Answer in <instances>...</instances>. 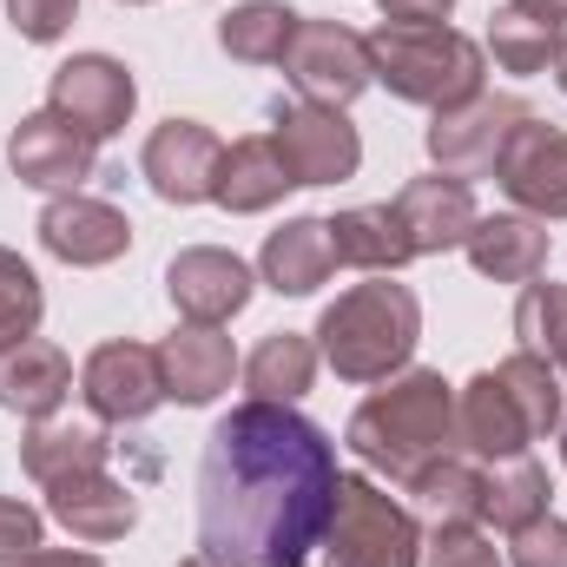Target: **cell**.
<instances>
[{"label":"cell","instance_id":"6da1fadb","mask_svg":"<svg viewBox=\"0 0 567 567\" xmlns=\"http://www.w3.org/2000/svg\"><path fill=\"white\" fill-rule=\"evenodd\" d=\"M337 502V449L290 403H238L198 455V555L218 567H303Z\"/></svg>","mask_w":567,"mask_h":567},{"label":"cell","instance_id":"7a4b0ae2","mask_svg":"<svg viewBox=\"0 0 567 567\" xmlns=\"http://www.w3.org/2000/svg\"><path fill=\"white\" fill-rule=\"evenodd\" d=\"M350 455L390 482H416L435 455L455 449V383H442V370H403L390 377L377 396L357 403V416L343 429Z\"/></svg>","mask_w":567,"mask_h":567},{"label":"cell","instance_id":"3957f363","mask_svg":"<svg viewBox=\"0 0 567 567\" xmlns=\"http://www.w3.org/2000/svg\"><path fill=\"white\" fill-rule=\"evenodd\" d=\"M423 337V303L416 290L396 278H370L343 290L323 317H317V357L343 377V383H390L410 370Z\"/></svg>","mask_w":567,"mask_h":567},{"label":"cell","instance_id":"277c9868","mask_svg":"<svg viewBox=\"0 0 567 567\" xmlns=\"http://www.w3.org/2000/svg\"><path fill=\"white\" fill-rule=\"evenodd\" d=\"M370 40V73L377 86H390L396 100L429 106V113H449L462 100L482 93V73H488V53L482 40L455 33V27H403V20H383Z\"/></svg>","mask_w":567,"mask_h":567},{"label":"cell","instance_id":"5b68a950","mask_svg":"<svg viewBox=\"0 0 567 567\" xmlns=\"http://www.w3.org/2000/svg\"><path fill=\"white\" fill-rule=\"evenodd\" d=\"M323 561L330 567H423V528L370 475H337Z\"/></svg>","mask_w":567,"mask_h":567},{"label":"cell","instance_id":"8992f818","mask_svg":"<svg viewBox=\"0 0 567 567\" xmlns=\"http://www.w3.org/2000/svg\"><path fill=\"white\" fill-rule=\"evenodd\" d=\"M284 80L297 86V100H310V106H350L363 86H377V73H370V40L357 33V27H343V20H297V33H290V47H284Z\"/></svg>","mask_w":567,"mask_h":567},{"label":"cell","instance_id":"52a82bcc","mask_svg":"<svg viewBox=\"0 0 567 567\" xmlns=\"http://www.w3.org/2000/svg\"><path fill=\"white\" fill-rule=\"evenodd\" d=\"M528 100L522 93H475L449 113L429 120V158L435 172H455V178H488L502 145L515 140V126H528Z\"/></svg>","mask_w":567,"mask_h":567},{"label":"cell","instance_id":"ba28073f","mask_svg":"<svg viewBox=\"0 0 567 567\" xmlns=\"http://www.w3.org/2000/svg\"><path fill=\"white\" fill-rule=\"evenodd\" d=\"M271 140L297 185H343L363 165V140L337 106H310V100H278L271 106Z\"/></svg>","mask_w":567,"mask_h":567},{"label":"cell","instance_id":"9c48e42d","mask_svg":"<svg viewBox=\"0 0 567 567\" xmlns=\"http://www.w3.org/2000/svg\"><path fill=\"white\" fill-rule=\"evenodd\" d=\"M47 106L100 145V140H113V133H126V120L140 106V86H133L126 60H113V53H73L66 66H53Z\"/></svg>","mask_w":567,"mask_h":567},{"label":"cell","instance_id":"30bf717a","mask_svg":"<svg viewBox=\"0 0 567 567\" xmlns=\"http://www.w3.org/2000/svg\"><path fill=\"white\" fill-rule=\"evenodd\" d=\"M80 396L100 423H145L165 403V370L158 350L140 337H113L80 363Z\"/></svg>","mask_w":567,"mask_h":567},{"label":"cell","instance_id":"8fae6325","mask_svg":"<svg viewBox=\"0 0 567 567\" xmlns=\"http://www.w3.org/2000/svg\"><path fill=\"white\" fill-rule=\"evenodd\" d=\"M218 165H225V140L205 120H165V126H152V140L140 152L145 185L165 205H205V198H218Z\"/></svg>","mask_w":567,"mask_h":567},{"label":"cell","instance_id":"7c38bea8","mask_svg":"<svg viewBox=\"0 0 567 567\" xmlns=\"http://www.w3.org/2000/svg\"><path fill=\"white\" fill-rule=\"evenodd\" d=\"M495 178L515 198V212H528L542 225L567 218V133L548 126V120L515 126V140L502 145V158H495Z\"/></svg>","mask_w":567,"mask_h":567},{"label":"cell","instance_id":"4fadbf2b","mask_svg":"<svg viewBox=\"0 0 567 567\" xmlns=\"http://www.w3.org/2000/svg\"><path fill=\"white\" fill-rule=\"evenodd\" d=\"M40 245L73 265V271H100L113 258L133 251V218L106 198H86V192H60L47 212H40Z\"/></svg>","mask_w":567,"mask_h":567},{"label":"cell","instance_id":"5bb4252c","mask_svg":"<svg viewBox=\"0 0 567 567\" xmlns=\"http://www.w3.org/2000/svg\"><path fill=\"white\" fill-rule=\"evenodd\" d=\"M7 165H13L20 185L60 198V192H80V185L93 178V140H86L80 126H66L53 106H40V113H27V120L13 126Z\"/></svg>","mask_w":567,"mask_h":567},{"label":"cell","instance_id":"9a60e30c","mask_svg":"<svg viewBox=\"0 0 567 567\" xmlns=\"http://www.w3.org/2000/svg\"><path fill=\"white\" fill-rule=\"evenodd\" d=\"M251 265L238 258V251H218V245H192V251H178L172 265H165V297H172V310L185 317V323H225V317H238L245 303H251Z\"/></svg>","mask_w":567,"mask_h":567},{"label":"cell","instance_id":"2e32d148","mask_svg":"<svg viewBox=\"0 0 567 567\" xmlns=\"http://www.w3.org/2000/svg\"><path fill=\"white\" fill-rule=\"evenodd\" d=\"M396 218L416 245V258H435V251H462L482 205H475V185L455 178V172H429V178H410L396 192Z\"/></svg>","mask_w":567,"mask_h":567},{"label":"cell","instance_id":"e0dca14e","mask_svg":"<svg viewBox=\"0 0 567 567\" xmlns=\"http://www.w3.org/2000/svg\"><path fill=\"white\" fill-rule=\"evenodd\" d=\"M47 515L73 542H126L140 522V495L126 482H113L106 468H80V475L47 482Z\"/></svg>","mask_w":567,"mask_h":567},{"label":"cell","instance_id":"ac0fdd59","mask_svg":"<svg viewBox=\"0 0 567 567\" xmlns=\"http://www.w3.org/2000/svg\"><path fill=\"white\" fill-rule=\"evenodd\" d=\"M158 370H165V403H185V410H205L231 390L238 377V350L231 337H218L212 323H185L158 343Z\"/></svg>","mask_w":567,"mask_h":567},{"label":"cell","instance_id":"d6986e66","mask_svg":"<svg viewBox=\"0 0 567 567\" xmlns=\"http://www.w3.org/2000/svg\"><path fill=\"white\" fill-rule=\"evenodd\" d=\"M528 442H535V435H528L515 396L502 390L495 370H482V377H468V383L455 390V449H462V455H475V462H508V455H528Z\"/></svg>","mask_w":567,"mask_h":567},{"label":"cell","instance_id":"ffe728a7","mask_svg":"<svg viewBox=\"0 0 567 567\" xmlns=\"http://www.w3.org/2000/svg\"><path fill=\"white\" fill-rule=\"evenodd\" d=\"M73 396V363L60 343L47 337H20L0 350V410L27 416V423H47L60 416V403Z\"/></svg>","mask_w":567,"mask_h":567},{"label":"cell","instance_id":"44dd1931","mask_svg":"<svg viewBox=\"0 0 567 567\" xmlns=\"http://www.w3.org/2000/svg\"><path fill=\"white\" fill-rule=\"evenodd\" d=\"M462 251H468V265L482 278H495V284H535L548 271V231L528 212H488V218H475V231H468Z\"/></svg>","mask_w":567,"mask_h":567},{"label":"cell","instance_id":"7402d4cb","mask_svg":"<svg viewBox=\"0 0 567 567\" xmlns=\"http://www.w3.org/2000/svg\"><path fill=\"white\" fill-rule=\"evenodd\" d=\"M323 225H330L337 265H357V271H370V278H390V271H403V265L416 258V245H410L396 205H350V212H337V218H323Z\"/></svg>","mask_w":567,"mask_h":567},{"label":"cell","instance_id":"603a6c76","mask_svg":"<svg viewBox=\"0 0 567 567\" xmlns=\"http://www.w3.org/2000/svg\"><path fill=\"white\" fill-rule=\"evenodd\" d=\"M330 271H337V251H330V225L323 218H290L258 251V278L278 297H310L317 284H330Z\"/></svg>","mask_w":567,"mask_h":567},{"label":"cell","instance_id":"cb8c5ba5","mask_svg":"<svg viewBox=\"0 0 567 567\" xmlns=\"http://www.w3.org/2000/svg\"><path fill=\"white\" fill-rule=\"evenodd\" d=\"M290 185H297V178H290V165H284L278 140H271V133H251V140L225 145V165H218V198H212V205H225V212L251 218V212H271Z\"/></svg>","mask_w":567,"mask_h":567},{"label":"cell","instance_id":"d4e9b609","mask_svg":"<svg viewBox=\"0 0 567 567\" xmlns=\"http://www.w3.org/2000/svg\"><path fill=\"white\" fill-rule=\"evenodd\" d=\"M113 455V435L93 423H73V416H47V423H27L20 435V468L47 488L60 475H80V468H106Z\"/></svg>","mask_w":567,"mask_h":567},{"label":"cell","instance_id":"484cf974","mask_svg":"<svg viewBox=\"0 0 567 567\" xmlns=\"http://www.w3.org/2000/svg\"><path fill=\"white\" fill-rule=\"evenodd\" d=\"M317 337L303 330H271L251 357H245V383H251V403H297L310 383H317Z\"/></svg>","mask_w":567,"mask_h":567},{"label":"cell","instance_id":"4316f807","mask_svg":"<svg viewBox=\"0 0 567 567\" xmlns=\"http://www.w3.org/2000/svg\"><path fill=\"white\" fill-rule=\"evenodd\" d=\"M410 495L423 502L435 522H482V508H488V462L449 449V455H435L423 475L410 482Z\"/></svg>","mask_w":567,"mask_h":567},{"label":"cell","instance_id":"83f0119b","mask_svg":"<svg viewBox=\"0 0 567 567\" xmlns=\"http://www.w3.org/2000/svg\"><path fill=\"white\" fill-rule=\"evenodd\" d=\"M548 502H555V482H548V468H542L535 455L488 462V508H482V522H495L502 535H515V528H528V522L555 515Z\"/></svg>","mask_w":567,"mask_h":567},{"label":"cell","instance_id":"f1b7e54d","mask_svg":"<svg viewBox=\"0 0 567 567\" xmlns=\"http://www.w3.org/2000/svg\"><path fill=\"white\" fill-rule=\"evenodd\" d=\"M297 20L303 13H290L284 0H245V7H231L218 20V47L231 60H245V66H278L290 33H297Z\"/></svg>","mask_w":567,"mask_h":567},{"label":"cell","instance_id":"f546056e","mask_svg":"<svg viewBox=\"0 0 567 567\" xmlns=\"http://www.w3.org/2000/svg\"><path fill=\"white\" fill-rule=\"evenodd\" d=\"M495 377H502V390L515 396V410H522V423H528L535 442L561 429V370H555L548 357L515 350V357H502V363H495Z\"/></svg>","mask_w":567,"mask_h":567},{"label":"cell","instance_id":"4dcf8cb0","mask_svg":"<svg viewBox=\"0 0 567 567\" xmlns=\"http://www.w3.org/2000/svg\"><path fill=\"white\" fill-rule=\"evenodd\" d=\"M488 53H495V66H508V73H555L567 60L561 40H555L542 20H528L515 0L495 7V20H488Z\"/></svg>","mask_w":567,"mask_h":567},{"label":"cell","instance_id":"1f68e13d","mask_svg":"<svg viewBox=\"0 0 567 567\" xmlns=\"http://www.w3.org/2000/svg\"><path fill=\"white\" fill-rule=\"evenodd\" d=\"M515 337H522V350H535V357H561L567 350V284H522V297H515Z\"/></svg>","mask_w":567,"mask_h":567},{"label":"cell","instance_id":"d6a6232c","mask_svg":"<svg viewBox=\"0 0 567 567\" xmlns=\"http://www.w3.org/2000/svg\"><path fill=\"white\" fill-rule=\"evenodd\" d=\"M40 310H47V290L33 278V265L0 245V350L20 343V337H33L40 330Z\"/></svg>","mask_w":567,"mask_h":567},{"label":"cell","instance_id":"836d02e7","mask_svg":"<svg viewBox=\"0 0 567 567\" xmlns=\"http://www.w3.org/2000/svg\"><path fill=\"white\" fill-rule=\"evenodd\" d=\"M423 567H508L495 555V542L475 522H435V535L423 542Z\"/></svg>","mask_w":567,"mask_h":567},{"label":"cell","instance_id":"e575fe53","mask_svg":"<svg viewBox=\"0 0 567 567\" xmlns=\"http://www.w3.org/2000/svg\"><path fill=\"white\" fill-rule=\"evenodd\" d=\"M40 548H47V522H40V508H27V502L0 495V567L33 561Z\"/></svg>","mask_w":567,"mask_h":567},{"label":"cell","instance_id":"d590c367","mask_svg":"<svg viewBox=\"0 0 567 567\" xmlns=\"http://www.w3.org/2000/svg\"><path fill=\"white\" fill-rule=\"evenodd\" d=\"M508 567H567V522L542 515L508 535Z\"/></svg>","mask_w":567,"mask_h":567},{"label":"cell","instance_id":"8d00e7d4","mask_svg":"<svg viewBox=\"0 0 567 567\" xmlns=\"http://www.w3.org/2000/svg\"><path fill=\"white\" fill-rule=\"evenodd\" d=\"M73 13H80V0H7L13 33H20V40H33V47L60 40V33L73 27Z\"/></svg>","mask_w":567,"mask_h":567},{"label":"cell","instance_id":"74e56055","mask_svg":"<svg viewBox=\"0 0 567 567\" xmlns=\"http://www.w3.org/2000/svg\"><path fill=\"white\" fill-rule=\"evenodd\" d=\"M383 20H403V27H442L455 13V0H377Z\"/></svg>","mask_w":567,"mask_h":567},{"label":"cell","instance_id":"f35d334b","mask_svg":"<svg viewBox=\"0 0 567 567\" xmlns=\"http://www.w3.org/2000/svg\"><path fill=\"white\" fill-rule=\"evenodd\" d=\"M515 7H522L528 20H542V27H548V33L567 47V0H515Z\"/></svg>","mask_w":567,"mask_h":567},{"label":"cell","instance_id":"ab89813d","mask_svg":"<svg viewBox=\"0 0 567 567\" xmlns=\"http://www.w3.org/2000/svg\"><path fill=\"white\" fill-rule=\"evenodd\" d=\"M20 567H106L100 555H80V548H40L33 561H20Z\"/></svg>","mask_w":567,"mask_h":567},{"label":"cell","instance_id":"60d3db41","mask_svg":"<svg viewBox=\"0 0 567 567\" xmlns=\"http://www.w3.org/2000/svg\"><path fill=\"white\" fill-rule=\"evenodd\" d=\"M178 567H218V561H205V555H192V561H178Z\"/></svg>","mask_w":567,"mask_h":567},{"label":"cell","instance_id":"b9f144b4","mask_svg":"<svg viewBox=\"0 0 567 567\" xmlns=\"http://www.w3.org/2000/svg\"><path fill=\"white\" fill-rule=\"evenodd\" d=\"M555 370H561V383H567V350H561V357H555Z\"/></svg>","mask_w":567,"mask_h":567},{"label":"cell","instance_id":"7bdbcfd3","mask_svg":"<svg viewBox=\"0 0 567 567\" xmlns=\"http://www.w3.org/2000/svg\"><path fill=\"white\" fill-rule=\"evenodd\" d=\"M555 80H561V93H567V60H561V66H555Z\"/></svg>","mask_w":567,"mask_h":567},{"label":"cell","instance_id":"ee69618b","mask_svg":"<svg viewBox=\"0 0 567 567\" xmlns=\"http://www.w3.org/2000/svg\"><path fill=\"white\" fill-rule=\"evenodd\" d=\"M561 462H567V423H561Z\"/></svg>","mask_w":567,"mask_h":567},{"label":"cell","instance_id":"f6af8a7d","mask_svg":"<svg viewBox=\"0 0 567 567\" xmlns=\"http://www.w3.org/2000/svg\"><path fill=\"white\" fill-rule=\"evenodd\" d=\"M126 7H145V0H126Z\"/></svg>","mask_w":567,"mask_h":567}]
</instances>
